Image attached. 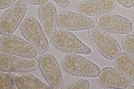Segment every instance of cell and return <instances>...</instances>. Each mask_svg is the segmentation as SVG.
I'll return each instance as SVG.
<instances>
[{"label": "cell", "mask_w": 134, "mask_h": 89, "mask_svg": "<svg viewBox=\"0 0 134 89\" xmlns=\"http://www.w3.org/2000/svg\"><path fill=\"white\" fill-rule=\"evenodd\" d=\"M21 33L24 38L39 54L43 55L48 50V41L41 25L34 17L27 16L24 18L20 25Z\"/></svg>", "instance_id": "6da1fadb"}, {"label": "cell", "mask_w": 134, "mask_h": 89, "mask_svg": "<svg viewBox=\"0 0 134 89\" xmlns=\"http://www.w3.org/2000/svg\"><path fill=\"white\" fill-rule=\"evenodd\" d=\"M115 5L114 0H90L78 3L76 10L86 16H97L111 11Z\"/></svg>", "instance_id": "4fadbf2b"}, {"label": "cell", "mask_w": 134, "mask_h": 89, "mask_svg": "<svg viewBox=\"0 0 134 89\" xmlns=\"http://www.w3.org/2000/svg\"><path fill=\"white\" fill-rule=\"evenodd\" d=\"M114 64L118 71L134 81V58L128 53H120L114 59Z\"/></svg>", "instance_id": "9a60e30c"}, {"label": "cell", "mask_w": 134, "mask_h": 89, "mask_svg": "<svg viewBox=\"0 0 134 89\" xmlns=\"http://www.w3.org/2000/svg\"><path fill=\"white\" fill-rule=\"evenodd\" d=\"M124 51L134 57V35L130 34L125 36L122 42Z\"/></svg>", "instance_id": "2e32d148"}, {"label": "cell", "mask_w": 134, "mask_h": 89, "mask_svg": "<svg viewBox=\"0 0 134 89\" xmlns=\"http://www.w3.org/2000/svg\"><path fill=\"white\" fill-rule=\"evenodd\" d=\"M97 79L99 83L106 88L128 89L131 85L129 78L117 69L111 67H105L101 70Z\"/></svg>", "instance_id": "8fae6325"}, {"label": "cell", "mask_w": 134, "mask_h": 89, "mask_svg": "<svg viewBox=\"0 0 134 89\" xmlns=\"http://www.w3.org/2000/svg\"><path fill=\"white\" fill-rule=\"evenodd\" d=\"M90 83L88 80L82 79L70 84L63 89H88Z\"/></svg>", "instance_id": "ac0fdd59"}, {"label": "cell", "mask_w": 134, "mask_h": 89, "mask_svg": "<svg viewBox=\"0 0 134 89\" xmlns=\"http://www.w3.org/2000/svg\"><path fill=\"white\" fill-rule=\"evenodd\" d=\"M133 10H134V6H133Z\"/></svg>", "instance_id": "484cf974"}, {"label": "cell", "mask_w": 134, "mask_h": 89, "mask_svg": "<svg viewBox=\"0 0 134 89\" xmlns=\"http://www.w3.org/2000/svg\"><path fill=\"white\" fill-rule=\"evenodd\" d=\"M38 60L35 57H16L7 53L0 55V70L7 72L30 71L38 66Z\"/></svg>", "instance_id": "30bf717a"}, {"label": "cell", "mask_w": 134, "mask_h": 89, "mask_svg": "<svg viewBox=\"0 0 134 89\" xmlns=\"http://www.w3.org/2000/svg\"><path fill=\"white\" fill-rule=\"evenodd\" d=\"M57 25L62 29L69 31L88 30L94 27V21L90 17L70 11H63L58 14Z\"/></svg>", "instance_id": "ba28073f"}, {"label": "cell", "mask_w": 134, "mask_h": 89, "mask_svg": "<svg viewBox=\"0 0 134 89\" xmlns=\"http://www.w3.org/2000/svg\"><path fill=\"white\" fill-rule=\"evenodd\" d=\"M81 1H88L90 0H81Z\"/></svg>", "instance_id": "d4e9b609"}, {"label": "cell", "mask_w": 134, "mask_h": 89, "mask_svg": "<svg viewBox=\"0 0 134 89\" xmlns=\"http://www.w3.org/2000/svg\"><path fill=\"white\" fill-rule=\"evenodd\" d=\"M59 6L65 8L68 6L70 0H53Z\"/></svg>", "instance_id": "7402d4cb"}, {"label": "cell", "mask_w": 134, "mask_h": 89, "mask_svg": "<svg viewBox=\"0 0 134 89\" xmlns=\"http://www.w3.org/2000/svg\"><path fill=\"white\" fill-rule=\"evenodd\" d=\"M132 32L134 34V21L133 22L132 24Z\"/></svg>", "instance_id": "603a6c76"}, {"label": "cell", "mask_w": 134, "mask_h": 89, "mask_svg": "<svg viewBox=\"0 0 134 89\" xmlns=\"http://www.w3.org/2000/svg\"><path fill=\"white\" fill-rule=\"evenodd\" d=\"M16 0H0V10H2L12 6Z\"/></svg>", "instance_id": "ffe728a7"}, {"label": "cell", "mask_w": 134, "mask_h": 89, "mask_svg": "<svg viewBox=\"0 0 134 89\" xmlns=\"http://www.w3.org/2000/svg\"><path fill=\"white\" fill-rule=\"evenodd\" d=\"M98 28L104 32L118 34H127L132 30V23L127 18L118 14L105 13L96 20Z\"/></svg>", "instance_id": "52a82bcc"}, {"label": "cell", "mask_w": 134, "mask_h": 89, "mask_svg": "<svg viewBox=\"0 0 134 89\" xmlns=\"http://www.w3.org/2000/svg\"><path fill=\"white\" fill-rule=\"evenodd\" d=\"M38 15L43 32L48 42L51 40L56 28L57 11L52 3L47 2L39 6Z\"/></svg>", "instance_id": "7c38bea8"}, {"label": "cell", "mask_w": 134, "mask_h": 89, "mask_svg": "<svg viewBox=\"0 0 134 89\" xmlns=\"http://www.w3.org/2000/svg\"><path fill=\"white\" fill-rule=\"evenodd\" d=\"M15 83L19 89H50L51 88L30 73L24 72L16 77Z\"/></svg>", "instance_id": "5bb4252c"}, {"label": "cell", "mask_w": 134, "mask_h": 89, "mask_svg": "<svg viewBox=\"0 0 134 89\" xmlns=\"http://www.w3.org/2000/svg\"><path fill=\"white\" fill-rule=\"evenodd\" d=\"M118 4L127 8H132L134 5V0H115Z\"/></svg>", "instance_id": "d6986e66"}, {"label": "cell", "mask_w": 134, "mask_h": 89, "mask_svg": "<svg viewBox=\"0 0 134 89\" xmlns=\"http://www.w3.org/2000/svg\"><path fill=\"white\" fill-rule=\"evenodd\" d=\"M0 88L1 89H16L14 82L7 74L0 73Z\"/></svg>", "instance_id": "e0dca14e"}, {"label": "cell", "mask_w": 134, "mask_h": 89, "mask_svg": "<svg viewBox=\"0 0 134 89\" xmlns=\"http://www.w3.org/2000/svg\"><path fill=\"white\" fill-rule=\"evenodd\" d=\"M89 35L96 49L105 58L113 60L120 53L121 48L117 40L99 28H92Z\"/></svg>", "instance_id": "277c9868"}, {"label": "cell", "mask_w": 134, "mask_h": 89, "mask_svg": "<svg viewBox=\"0 0 134 89\" xmlns=\"http://www.w3.org/2000/svg\"><path fill=\"white\" fill-rule=\"evenodd\" d=\"M31 4L39 5L46 3L49 0H20Z\"/></svg>", "instance_id": "44dd1931"}, {"label": "cell", "mask_w": 134, "mask_h": 89, "mask_svg": "<svg viewBox=\"0 0 134 89\" xmlns=\"http://www.w3.org/2000/svg\"><path fill=\"white\" fill-rule=\"evenodd\" d=\"M128 89H134V85H132V86H131Z\"/></svg>", "instance_id": "cb8c5ba5"}, {"label": "cell", "mask_w": 134, "mask_h": 89, "mask_svg": "<svg viewBox=\"0 0 134 89\" xmlns=\"http://www.w3.org/2000/svg\"><path fill=\"white\" fill-rule=\"evenodd\" d=\"M38 66L45 80L53 89H61L63 86L62 75L55 57L50 54H43L38 59Z\"/></svg>", "instance_id": "8992f818"}, {"label": "cell", "mask_w": 134, "mask_h": 89, "mask_svg": "<svg viewBox=\"0 0 134 89\" xmlns=\"http://www.w3.org/2000/svg\"><path fill=\"white\" fill-rule=\"evenodd\" d=\"M1 50L6 53L25 57H35L37 52L29 43L13 34L4 35L0 39Z\"/></svg>", "instance_id": "9c48e42d"}, {"label": "cell", "mask_w": 134, "mask_h": 89, "mask_svg": "<svg viewBox=\"0 0 134 89\" xmlns=\"http://www.w3.org/2000/svg\"><path fill=\"white\" fill-rule=\"evenodd\" d=\"M64 70L72 75L95 78L100 70L96 64L84 57L75 54L66 55L62 62Z\"/></svg>", "instance_id": "3957f363"}, {"label": "cell", "mask_w": 134, "mask_h": 89, "mask_svg": "<svg viewBox=\"0 0 134 89\" xmlns=\"http://www.w3.org/2000/svg\"><path fill=\"white\" fill-rule=\"evenodd\" d=\"M51 41L57 49L65 53L89 55L92 51L88 46L67 30L59 29L56 31Z\"/></svg>", "instance_id": "7a4b0ae2"}, {"label": "cell", "mask_w": 134, "mask_h": 89, "mask_svg": "<svg viewBox=\"0 0 134 89\" xmlns=\"http://www.w3.org/2000/svg\"><path fill=\"white\" fill-rule=\"evenodd\" d=\"M27 9L25 2L20 0L16 1L0 18V33L3 35L13 33L20 24Z\"/></svg>", "instance_id": "5b68a950"}]
</instances>
